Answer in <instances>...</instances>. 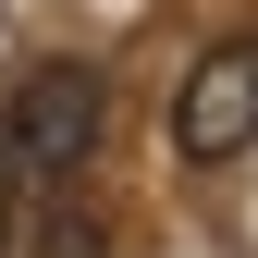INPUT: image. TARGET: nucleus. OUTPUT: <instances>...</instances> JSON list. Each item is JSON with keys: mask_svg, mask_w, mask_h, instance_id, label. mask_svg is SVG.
<instances>
[{"mask_svg": "<svg viewBox=\"0 0 258 258\" xmlns=\"http://www.w3.org/2000/svg\"><path fill=\"white\" fill-rule=\"evenodd\" d=\"M99 123H111L99 61H37V74L13 86V111H0V160H13L25 184H74L86 160H99Z\"/></svg>", "mask_w": 258, "mask_h": 258, "instance_id": "obj_1", "label": "nucleus"}, {"mask_svg": "<svg viewBox=\"0 0 258 258\" xmlns=\"http://www.w3.org/2000/svg\"><path fill=\"white\" fill-rule=\"evenodd\" d=\"M25 258H111V221L74 197V184H49V209L25 221Z\"/></svg>", "mask_w": 258, "mask_h": 258, "instance_id": "obj_3", "label": "nucleus"}, {"mask_svg": "<svg viewBox=\"0 0 258 258\" xmlns=\"http://www.w3.org/2000/svg\"><path fill=\"white\" fill-rule=\"evenodd\" d=\"M13 234H25V221H13V160H0V258H13Z\"/></svg>", "mask_w": 258, "mask_h": 258, "instance_id": "obj_4", "label": "nucleus"}, {"mask_svg": "<svg viewBox=\"0 0 258 258\" xmlns=\"http://www.w3.org/2000/svg\"><path fill=\"white\" fill-rule=\"evenodd\" d=\"M172 148L197 160V172H209V160H246V148H258V37L209 49L197 74L172 86Z\"/></svg>", "mask_w": 258, "mask_h": 258, "instance_id": "obj_2", "label": "nucleus"}]
</instances>
